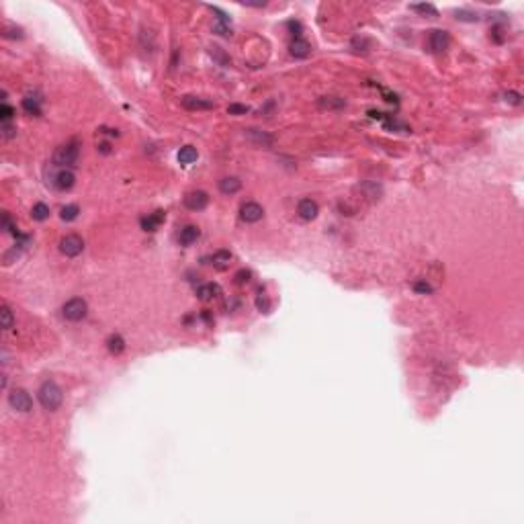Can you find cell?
Masks as SVG:
<instances>
[{
    "label": "cell",
    "instance_id": "1",
    "mask_svg": "<svg viewBox=\"0 0 524 524\" xmlns=\"http://www.w3.org/2000/svg\"><path fill=\"white\" fill-rule=\"evenodd\" d=\"M78 158H80V143L76 139L61 143L53 152V164L59 168H74L78 164Z\"/></svg>",
    "mask_w": 524,
    "mask_h": 524
},
{
    "label": "cell",
    "instance_id": "2",
    "mask_svg": "<svg viewBox=\"0 0 524 524\" xmlns=\"http://www.w3.org/2000/svg\"><path fill=\"white\" fill-rule=\"evenodd\" d=\"M37 395H39V404H41L43 410H47V412H55V410L61 406V402H64V393H61V387H59L55 381H45V383H41Z\"/></svg>",
    "mask_w": 524,
    "mask_h": 524
},
{
    "label": "cell",
    "instance_id": "3",
    "mask_svg": "<svg viewBox=\"0 0 524 524\" xmlns=\"http://www.w3.org/2000/svg\"><path fill=\"white\" fill-rule=\"evenodd\" d=\"M86 314H88V305L82 297H72L64 303V307H61V316H64L68 322H80V320L86 318Z\"/></svg>",
    "mask_w": 524,
    "mask_h": 524
},
{
    "label": "cell",
    "instance_id": "4",
    "mask_svg": "<svg viewBox=\"0 0 524 524\" xmlns=\"http://www.w3.org/2000/svg\"><path fill=\"white\" fill-rule=\"evenodd\" d=\"M82 250H84V240L78 234H68L59 240V252L70 258L82 254Z\"/></svg>",
    "mask_w": 524,
    "mask_h": 524
},
{
    "label": "cell",
    "instance_id": "5",
    "mask_svg": "<svg viewBox=\"0 0 524 524\" xmlns=\"http://www.w3.org/2000/svg\"><path fill=\"white\" fill-rule=\"evenodd\" d=\"M9 404H11L13 410L27 414V412H31V408H33V399H31V395L25 389H13L9 393Z\"/></svg>",
    "mask_w": 524,
    "mask_h": 524
},
{
    "label": "cell",
    "instance_id": "6",
    "mask_svg": "<svg viewBox=\"0 0 524 524\" xmlns=\"http://www.w3.org/2000/svg\"><path fill=\"white\" fill-rule=\"evenodd\" d=\"M448 45H451V37H448V33H446V31H442V29H434V31H430V37H428V47L432 49L434 53H442V51H446V49H448Z\"/></svg>",
    "mask_w": 524,
    "mask_h": 524
},
{
    "label": "cell",
    "instance_id": "7",
    "mask_svg": "<svg viewBox=\"0 0 524 524\" xmlns=\"http://www.w3.org/2000/svg\"><path fill=\"white\" fill-rule=\"evenodd\" d=\"M240 217H242L246 223H256V221H260V219L264 217V209H262V205H258L256 201H248V203L242 205Z\"/></svg>",
    "mask_w": 524,
    "mask_h": 524
},
{
    "label": "cell",
    "instance_id": "8",
    "mask_svg": "<svg viewBox=\"0 0 524 524\" xmlns=\"http://www.w3.org/2000/svg\"><path fill=\"white\" fill-rule=\"evenodd\" d=\"M209 203V195L205 191H191L184 197V207L191 211H203Z\"/></svg>",
    "mask_w": 524,
    "mask_h": 524
},
{
    "label": "cell",
    "instance_id": "9",
    "mask_svg": "<svg viewBox=\"0 0 524 524\" xmlns=\"http://www.w3.org/2000/svg\"><path fill=\"white\" fill-rule=\"evenodd\" d=\"M297 213H299V217H301V219L312 221V219L318 217L320 207H318V203H316L314 199H301L299 205H297Z\"/></svg>",
    "mask_w": 524,
    "mask_h": 524
},
{
    "label": "cell",
    "instance_id": "10",
    "mask_svg": "<svg viewBox=\"0 0 524 524\" xmlns=\"http://www.w3.org/2000/svg\"><path fill=\"white\" fill-rule=\"evenodd\" d=\"M74 182H76L74 172H72L70 168H61V170L55 174V178H53V187H55L57 191H70V189L74 187Z\"/></svg>",
    "mask_w": 524,
    "mask_h": 524
},
{
    "label": "cell",
    "instance_id": "11",
    "mask_svg": "<svg viewBox=\"0 0 524 524\" xmlns=\"http://www.w3.org/2000/svg\"><path fill=\"white\" fill-rule=\"evenodd\" d=\"M164 221V211H154V213H147L145 217H141V230L145 232H156Z\"/></svg>",
    "mask_w": 524,
    "mask_h": 524
},
{
    "label": "cell",
    "instance_id": "12",
    "mask_svg": "<svg viewBox=\"0 0 524 524\" xmlns=\"http://www.w3.org/2000/svg\"><path fill=\"white\" fill-rule=\"evenodd\" d=\"M199 236H201V232H199L197 226H184V228L178 232V242H180L182 246H191L193 242L199 240Z\"/></svg>",
    "mask_w": 524,
    "mask_h": 524
},
{
    "label": "cell",
    "instance_id": "13",
    "mask_svg": "<svg viewBox=\"0 0 524 524\" xmlns=\"http://www.w3.org/2000/svg\"><path fill=\"white\" fill-rule=\"evenodd\" d=\"M318 107L324 111H342L346 107V101L340 97H322L318 101Z\"/></svg>",
    "mask_w": 524,
    "mask_h": 524
},
{
    "label": "cell",
    "instance_id": "14",
    "mask_svg": "<svg viewBox=\"0 0 524 524\" xmlns=\"http://www.w3.org/2000/svg\"><path fill=\"white\" fill-rule=\"evenodd\" d=\"M310 51H312V45L307 43L303 37H295L293 41H291V55L293 57H307L310 55Z\"/></svg>",
    "mask_w": 524,
    "mask_h": 524
},
{
    "label": "cell",
    "instance_id": "15",
    "mask_svg": "<svg viewBox=\"0 0 524 524\" xmlns=\"http://www.w3.org/2000/svg\"><path fill=\"white\" fill-rule=\"evenodd\" d=\"M182 105L191 109V111H207V109H213V103L211 101H205V99H199V97H182Z\"/></svg>",
    "mask_w": 524,
    "mask_h": 524
},
{
    "label": "cell",
    "instance_id": "16",
    "mask_svg": "<svg viewBox=\"0 0 524 524\" xmlns=\"http://www.w3.org/2000/svg\"><path fill=\"white\" fill-rule=\"evenodd\" d=\"M240 189H242V180L236 178V176H226V178L219 180V191H221L223 195H234V193H238Z\"/></svg>",
    "mask_w": 524,
    "mask_h": 524
},
{
    "label": "cell",
    "instance_id": "17",
    "mask_svg": "<svg viewBox=\"0 0 524 524\" xmlns=\"http://www.w3.org/2000/svg\"><path fill=\"white\" fill-rule=\"evenodd\" d=\"M230 262H232V252H228V250H217L211 256V264L217 270H226L230 266Z\"/></svg>",
    "mask_w": 524,
    "mask_h": 524
},
{
    "label": "cell",
    "instance_id": "18",
    "mask_svg": "<svg viewBox=\"0 0 524 524\" xmlns=\"http://www.w3.org/2000/svg\"><path fill=\"white\" fill-rule=\"evenodd\" d=\"M23 109H25L27 115L39 117V115H41V99H37V97H25V99H23Z\"/></svg>",
    "mask_w": 524,
    "mask_h": 524
},
{
    "label": "cell",
    "instance_id": "19",
    "mask_svg": "<svg viewBox=\"0 0 524 524\" xmlns=\"http://www.w3.org/2000/svg\"><path fill=\"white\" fill-rule=\"evenodd\" d=\"M197 295H199L201 301H209V299H213V297H217V295H219V287L215 285V283L201 285V287L197 289Z\"/></svg>",
    "mask_w": 524,
    "mask_h": 524
},
{
    "label": "cell",
    "instance_id": "20",
    "mask_svg": "<svg viewBox=\"0 0 524 524\" xmlns=\"http://www.w3.org/2000/svg\"><path fill=\"white\" fill-rule=\"evenodd\" d=\"M107 348H109L111 354H121L123 350H125V340H123L119 334H111L109 340H107Z\"/></svg>",
    "mask_w": 524,
    "mask_h": 524
},
{
    "label": "cell",
    "instance_id": "21",
    "mask_svg": "<svg viewBox=\"0 0 524 524\" xmlns=\"http://www.w3.org/2000/svg\"><path fill=\"white\" fill-rule=\"evenodd\" d=\"M197 158H199V154H197V149L193 145H184L178 152V162L180 164H193Z\"/></svg>",
    "mask_w": 524,
    "mask_h": 524
},
{
    "label": "cell",
    "instance_id": "22",
    "mask_svg": "<svg viewBox=\"0 0 524 524\" xmlns=\"http://www.w3.org/2000/svg\"><path fill=\"white\" fill-rule=\"evenodd\" d=\"M31 217L35 221H45L49 217V207L45 203H35L33 209H31Z\"/></svg>",
    "mask_w": 524,
    "mask_h": 524
},
{
    "label": "cell",
    "instance_id": "23",
    "mask_svg": "<svg viewBox=\"0 0 524 524\" xmlns=\"http://www.w3.org/2000/svg\"><path fill=\"white\" fill-rule=\"evenodd\" d=\"M78 213H80L78 205H66V207H61L59 217L64 219V221H74V219L78 217Z\"/></svg>",
    "mask_w": 524,
    "mask_h": 524
},
{
    "label": "cell",
    "instance_id": "24",
    "mask_svg": "<svg viewBox=\"0 0 524 524\" xmlns=\"http://www.w3.org/2000/svg\"><path fill=\"white\" fill-rule=\"evenodd\" d=\"M0 316H3V328H5V330H11L13 324H15V318H13L11 307H9V305H3V312H0Z\"/></svg>",
    "mask_w": 524,
    "mask_h": 524
},
{
    "label": "cell",
    "instance_id": "25",
    "mask_svg": "<svg viewBox=\"0 0 524 524\" xmlns=\"http://www.w3.org/2000/svg\"><path fill=\"white\" fill-rule=\"evenodd\" d=\"M248 135H250L256 143H260V145H270V143H272V139H270L266 133H260L258 129H248Z\"/></svg>",
    "mask_w": 524,
    "mask_h": 524
},
{
    "label": "cell",
    "instance_id": "26",
    "mask_svg": "<svg viewBox=\"0 0 524 524\" xmlns=\"http://www.w3.org/2000/svg\"><path fill=\"white\" fill-rule=\"evenodd\" d=\"M412 11L420 13V15H430V17H436V9L432 5H412Z\"/></svg>",
    "mask_w": 524,
    "mask_h": 524
},
{
    "label": "cell",
    "instance_id": "27",
    "mask_svg": "<svg viewBox=\"0 0 524 524\" xmlns=\"http://www.w3.org/2000/svg\"><path fill=\"white\" fill-rule=\"evenodd\" d=\"M13 117H15V109L11 105L3 103V107H0V119H3V123H11Z\"/></svg>",
    "mask_w": 524,
    "mask_h": 524
},
{
    "label": "cell",
    "instance_id": "28",
    "mask_svg": "<svg viewBox=\"0 0 524 524\" xmlns=\"http://www.w3.org/2000/svg\"><path fill=\"white\" fill-rule=\"evenodd\" d=\"M5 37L7 39H23V29H15V27H7L5 29Z\"/></svg>",
    "mask_w": 524,
    "mask_h": 524
},
{
    "label": "cell",
    "instance_id": "29",
    "mask_svg": "<svg viewBox=\"0 0 524 524\" xmlns=\"http://www.w3.org/2000/svg\"><path fill=\"white\" fill-rule=\"evenodd\" d=\"M3 228H5L7 232L15 234V236L19 234V232H17V226L13 223V219H11V215H9V213H5V215H3Z\"/></svg>",
    "mask_w": 524,
    "mask_h": 524
},
{
    "label": "cell",
    "instance_id": "30",
    "mask_svg": "<svg viewBox=\"0 0 524 524\" xmlns=\"http://www.w3.org/2000/svg\"><path fill=\"white\" fill-rule=\"evenodd\" d=\"M414 291L428 295V293H432V285L426 283V281H418V283H414Z\"/></svg>",
    "mask_w": 524,
    "mask_h": 524
},
{
    "label": "cell",
    "instance_id": "31",
    "mask_svg": "<svg viewBox=\"0 0 524 524\" xmlns=\"http://www.w3.org/2000/svg\"><path fill=\"white\" fill-rule=\"evenodd\" d=\"M248 111H250V109L246 107V105H230V107H228V113H230V115H246Z\"/></svg>",
    "mask_w": 524,
    "mask_h": 524
},
{
    "label": "cell",
    "instance_id": "32",
    "mask_svg": "<svg viewBox=\"0 0 524 524\" xmlns=\"http://www.w3.org/2000/svg\"><path fill=\"white\" fill-rule=\"evenodd\" d=\"M250 276H252V274H250V270H240V272L236 274V283H238V285L248 283V281H250Z\"/></svg>",
    "mask_w": 524,
    "mask_h": 524
},
{
    "label": "cell",
    "instance_id": "33",
    "mask_svg": "<svg viewBox=\"0 0 524 524\" xmlns=\"http://www.w3.org/2000/svg\"><path fill=\"white\" fill-rule=\"evenodd\" d=\"M457 19L459 21H477V15H473V13H467V11H457Z\"/></svg>",
    "mask_w": 524,
    "mask_h": 524
},
{
    "label": "cell",
    "instance_id": "34",
    "mask_svg": "<svg viewBox=\"0 0 524 524\" xmlns=\"http://www.w3.org/2000/svg\"><path fill=\"white\" fill-rule=\"evenodd\" d=\"M15 131H17V129L11 125V123H3V137H5V139L13 137V135H15Z\"/></svg>",
    "mask_w": 524,
    "mask_h": 524
},
{
    "label": "cell",
    "instance_id": "35",
    "mask_svg": "<svg viewBox=\"0 0 524 524\" xmlns=\"http://www.w3.org/2000/svg\"><path fill=\"white\" fill-rule=\"evenodd\" d=\"M506 97H508L506 101H510V103H514V105L520 103V95H516V92H510V95H506Z\"/></svg>",
    "mask_w": 524,
    "mask_h": 524
},
{
    "label": "cell",
    "instance_id": "36",
    "mask_svg": "<svg viewBox=\"0 0 524 524\" xmlns=\"http://www.w3.org/2000/svg\"><path fill=\"white\" fill-rule=\"evenodd\" d=\"M109 147H111V145H109V143H101V145H99V149H101V152H103V154H109V152H111V149H109Z\"/></svg>",
    "mask_w": 524,
    "mask_h": 524
}]
</instances>
